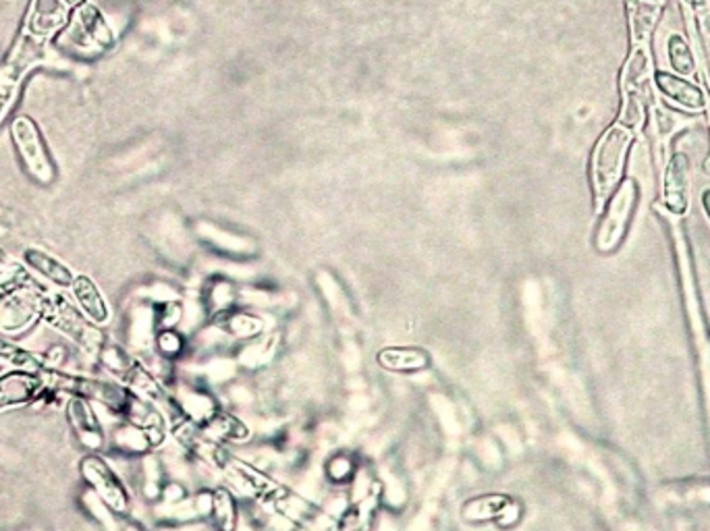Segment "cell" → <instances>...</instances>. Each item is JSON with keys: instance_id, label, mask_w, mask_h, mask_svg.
Instances as JSON below:
<instances>
[{"instance_id": "cell-1", "label": "cell", "mask_w": 710, "mask_h": 531, "mask_svg": "<svg viewBox=\"0 0 710 531\" xmlns=\"http://www.w3.org/2000/svg\"><path fill=\"white\" fill-rule=\"evenodd\" d=\"M629 142H631V133L628 129L610 127L594 150L592 181H594V198L598 210L609 200L613 187L619 181Z\"/></svg>"}, {"instance_id": "cell-2", "label": "cell", "mask_w": 710, "mask_h": 531, "mask_svg": "<svg viewBox=\"0 0 710 531\" xmlns=\"http://www.w3.org/2000/svg\"><path fill=\"white\" fill-rule=\"evenodd\" d=\"M11 140L20 152L21 163L25 166L27 175L40 185L55 184L57 168L48 156V150L42 140L40 129L30 117L21 115L11 123Z\"/></svg>"}, {"instance_id": "cell-3", "label": "cell", "mask_w": 710, "mask_h": 531, "mask_svg": "<svg viewBox=\"0 0 710 531\" xmlns=\"http://www.w3.org/2000/svg\"><path fill=\"white\" fill-rule=\"evenodd\" d=\"M40 316H44L53 327L61 328L62 332H67L83 349L101 351V332L92 324H88L73 307L67 306L59 297L57 299L42 297Z\"/></svg>"}, {"instance_id": "cell-4", "label": "cell", "mask_w": 710, "mask_h": 531, "mask_svg": "<svg viewBox=\"0 0 710 531\" xmlns=\"http://www.w3.org/2000/svg\"><path fill=\"white\" fill-rule=\"evenodd\" d=\"M633 204H636V184L626 181L615 191L609 210H607V216H605L601 231H598L596 246L601 251H610V249L619 246V241L626 235Z\"/></svg>"}, {"instance_id": "cell-5", "label": "cell", "mask_w": 710, "mask_h": 531, "mask_svg": "<svg viewBox=\"0 0 710 531\" xmlns=\"http://www.w3.org/2000/svg\"><path fill=\"white\" fill-rule=\"evenodd\" d=\"M85 482L94 488L104 505L113 511L123 512L127 509V492L123 488L119 477L98 457H88L82 463Z\"/></svg>"}, {"instance_id": "cell-6", "label": "cell", "mask_w": 710, "mask_h": 531, "mask_svg": "<svg viewBox=\"0 0 710 531\" xmlns=\"http://www.w3.org/2000/svg\"><path fill=\"white\" fill-rule=\"evenodd\" d=\"M48 50V40L38 38L30 32H23L20 40L15 42L11 55L7 57V61L2 62L0 73H4L7 78H11L13 82L21 83V80L46 59Z\"/></svg>"}, {"instance_id": "cell-7", "label": "cell", "mask_w": 710, "mask_h": 531, "mask_svg": "<svg viewBox=\"0 0 710 531\" xmlns=\"http://www.w3.org/2000/svg\"><path fill=\"white\" fill-rule=\"evenodd\" d=\"M71 7L65 0H32L25 32L48 40L69 21Z\"/></svg>"}, {"instance_id": "cell-8", "label": "cell", "mask_w": 710, "mask_h": 531, "mask_svg": "<svg viewBox=\"0 0 710 531\" xmlns=\"http://www.w3.org/2000/svg\"><path fill=\"white\" fill-rule=\"evenodd\" d=\"M42 309V297L32 293L30 286L18 288L11 297L0 304V328L4 330H23Z\"/></svg>"}, {"instance_id": "cell-9", "label": "cell", "mask_w": 710, "mask_h": 531, "mask_svg": "<svg viewBox=\"0 0 710 531\" xmlns=\"http://www.w3.org/2000/svg\"><path fill=\"white\" fill-rule=\"evenodd\" d=\"M75 30H73V34H78V42L80 44H94V46H98V48H106V46H110L113 44V32H110V27L106 25V21H104V17L101 15V11L96 9V7H92V4H88V2H83V4H80L78 9H75Z\"/></svg>"}, {"instance_id": "cell-10", "label": "cell", "mask_w": 710, "mask_h": 531, "mask_svg": "<svg viewBox=\"0 0 710 531\" xmlns=\"http://www.w3.org/2000/svg\"><path fill=\"white\" fill-rule=\"evenodd\" d=\"M69 420L73 424V428L78 432L80 440H82L85 449H102L104 442V434H102L101 422L94 415L92 408L85 403L82 397L71 399L69 403Z\"/></svg>"}, {"instance_id": "cell-11", "label": "cell", "mask_w": 710, "mask_h": 531, "mask_svg": "<svg viewBox=\"0 0 710 531\" xmlns=\"http://www.w3.org/2000/svg\"><path fill=\"white\" fill-rule=\"evenodd\" d=\"M42 380L30 371H18L0 378V409L21 405L40 394Z\"/></svg>"}, {"instance_id": "cell-12", "label": "cell", "mask_w": 710, "mask_h": 531, "mask_svg": "<svg viewBox=\"0 0 710 531\" xmlns=\"http://www.w3.org/2000/svg\"><path fill=\"white\" fill-rule=\"evenodd\" d=\"M665 204L675 214H684L688 208V158L675 154L665 177Z\"/></svg>"}, {"instance_id": "cell-13", "label": "cell", "mask_w": 710, "mask_h": 531, "mask_svg": "<svg viewBox=\"0 0 710 531\" xmlns=\"http://www.w3.org/2000/svg\"><path fill=\"white\" fill-rule=\"evenodd\" d=\"M654 82H656V87H659L667 98L682 104V106H686V108H690V110H700V108L707 106V96H705V92H702L698 85L686 82V80H682V78H677V75H671L667 71H659V73L654 75Z\"/></svg>"}, {"instance_id": "cell-14", "label": "cell", "mask_w": 710, "mask_h": 531, "mask_svg": "<svg viewBox=\"0 0 710 531\" xmlns=\"http://www.w3.org/2000/svg\"><path fill=\"white\" fill-rule=\"evenodd\" d=\"M71 291H73L78 304L82 307L83 314L92 322H98V324L108 322V316H110L108 306H106V302L102 297L101 288L96 286V283L90 276H83V274L75 276V281L71 285Z\"/></svg>"}, {"instance_id": "cell-15", "label": "cell", "mask_w": 710, "mask_h": 531, "mask_svg": "<svg viewBox=\"0 0 710 531\" xmlns=\"http://www.w3.org/2000/svg\"><path fill=\"white\" fill-rule=\"evenodd\" d=\"M25 264L30 266L32 270H36L40 276L46 281H50L53 285L69 286L73 285L75 274L67 268V266L59 262L55 256L42 251V249H25Z\"/></svg>"}, {"instance_id": "cell-16", "label": "cell", "mask_w": 710, "mask_h": 531, "mask_svg": "<svg viewBox=\"0 0 710 531\" xmlns=\"http://www.w3.org/2000/svg\"><path fill=\"white\" fill-rule=\"evenodd\" d=\"M379 364L391 371L411 374L428 368L430 357L422 349L388 347L379 353Z\"/></svg>"}, {"instance_id": "cell-17", "label": "cell", "mask_w": 710, "mask_h": 531, "mask_svg": "<svg viewBox=\"0 0 710 531\" xmlns=\"http://www.w3.org/2000/svg\"><path fill=\"white\" fill-rule=\"evenodd\" d=\"M505 503H508V498H503V496H478V498L467 500L462 512L467 521H474V523L494 521Z\"/></svg>"}, {"instance_id": "cell-18", "label": "cell", "mask_w": 710, "mask_h": 531, "mask_svg": "<svg viewBox=\"0 0 710 531\" xmlns=\"http://www.w3.org/2000/svg\"><path fill=\"white\" fill-rule=\"evenodd\" d=\"M356 473H358L356 461L349 455L337 452L335 457H330L326 461V480H330L333 484H347V482H351L356 477Z\"/></svg>"}, {"instance_id": "cell-19", "label": "cell", "mask_w": 710, "mask_h": 531, "mask_svg": "<svg viewBox=\"0 0 710 531\" xmlns=\"http://www.w3.org/2000/svg\"><path fill=\"white\" fill-rule=\"evenodd\" d=\"M667 50H670V61L675 71H679L682 75L694 73V57H691L690 46L682 36H671Z\"/></svg>"}, {"instance_id": "cell-20", "label": "cell", "mask_w": 710, "mask_h": 531, "mask_svg": "<svg viewBox=\"0 0 710 531\" xmlns=\"http://www.w3.org/2000/svg\"><path fill=\"white\" fill-rule=\"evenodd\" d=\"M18 90H20V83L13 82V80L7 78L4 73H0V123H2V119L9 115L11 106L15 104Z\"/></svg>"}, {"instance_id": "cell-21", "label": "cell", "mask_w": 710, "mask_h": 531, "mask_svg": "<svg viewBox=\"0 0 710 531\" xmlns=\"http://www.w3.org/2000/svg\"><path fill=\"white\" fill-rule=\"evenodd\" d=\"M156 343H159V349H161L164 357H177V355H182V337L177 332H173V330H164Z\"/></svg>"}, {"instance_id": "cell-22", "label": "cell", "mask_w": 710, "mask_h": 531, "mask_svg": "<svg viewBox=\"0 0 710 531\" xmlns=\"http://www.w3.org/2000/svg\"><path fill=\"white\" fill-rule=\"evenodd\" d=\"M520 507H517V503H511V500H508L505 505H503V509L499 511V515H497V523L501 526V528H513L517 521H520Z\"/></svg>"}, {"instance_id": "cell-23", "label": "cell", "mask_w": 710, "mask_h": 531, "mask_svg": "<svg viewBox=\"0 0 710 531\" xmlns=\"http://www.w3.org/2000/svg\"><path fill=\"white\" fill-rule=\"evenodd\" d=\"M702 205H705V212H707L710 223V189H705V193H702Z\"/></svg>"}, {"instance_id": "cell-24", "label": "cell", "mask_w": 710, "mask_h": 531, "mask_svg": "<svg viewBox=\"0 0 710 531\" xmlns=\"http://www.w3.org/2000/svg\"><path fill=\"white\" fill-rule=\"evenodd\" d=\"M69 7H80V4H83V0H65Z\"/></svg>"}, {"instance_id": "cell-25", "label": "cell", "mask_w": 710, "mask_h": 531, "mask_svg": "<svg viewBox=\"0 0 710 531\" xmlns=\"http://www.w3.org/2000/svg\"><path fill=\"white\" fill-rule=\"evenodd\" d=\"M7 366H9V362H4V359H0V374L7 369Z\"/></svg>"}]
</instances>
